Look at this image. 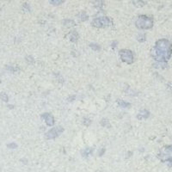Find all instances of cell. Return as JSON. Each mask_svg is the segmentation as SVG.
Here are the masks:
<instances>
[{
	"instance_id": "cell-1",
	"label": "cell",
	"mask_w": 172,
	"mask_h": 172,
	"mask_svg": "<svg viewBox=\"0 0 172 172\" xmlns=\"http://www.w3.org/2000/svg\"><path fill=\"white\" fill-rule=\"evenodd\" d=\"M153 58L160 62L168 60L171 54V44L165 39L157 41L154 48L151 51Z\"/></svg>"
},
{
	"instance_id": "cell-2",
	"label": "cell",
	"mask_w": 172,
	"mask_h": 172,
	"mask_svg": "<svg viewBox=\"0 0 172 172\" xmlns=\"http://www.w3.org/2000/svg\"><path fill=\"white\" fill-rule=\"evenodd\" d=\"M153 26V19L147 16H140L136 21V27L139 29H148Z\"/></svg>"
},
{
	"instance_id": "cell-3",
	"label": "cell",
	"mask_w": 172,
	"mask_h": 172,
	"mask_svg": "<svg viewBox=\"0 0 172 172\" xmlns=\"http://www.w3.org/2000/svg\"><path fill=\"white\" fill-rule=\"evenodd\" d=\"M120 57L121 59V60L124 61L127 64H133L134 60V57L133 54L130 50L127 49H122L120 51Z\"/></svg>"
},
{
	"instance_id": "cell-4",
	"label": "cell",
	"mask_w": 172,
	"mask_h": 172,
	"mask_svg": "<svg viewBox=\"0 0 172 172\" xmlns=\"http://www.w3.org/2000/svg\"><path fill=\"white\" fill-rule=\"evenodd\" d=\"M159 158L162 161H169L172 162V145L165 147L158 155Z\"/></svg>"
},
{
	"instance_id": "cell-5",
	"label": "cell",
	"mask_w": 172,
	"mask_h": 172,
	"mask_svg": "<svg viewBox=\"0 0 172 172\" xmlns=\"http://www.w3.org/2000/svg\"><path fill=\"white\" fill-rule=\"evenodd\" d=\"M111 24V21L109 17L103 16V17H98L94 19L92 22V25L96 28H103L106 26H109Z\"/></svg>"
},
{
	"instance_id": "cell-6",
	"label": "cell",
	"mask_w": 172,
	"mask_h": 172,
	"mask_svg": "<svg viewBox=\"0 0 172 172\" xmlns=\"http://www.w3.org/2000/svg\"><path fill=\"white\" fill-rule=\"evenodd\" d=\"M64 131V129L62 128L61 127H54L51 130H49L47 133L46 136L48 139H54L55 138H57L62 132Z\"/></svg>"
},
{
	"instance_id": "cell-7",
	"label": "cell",
	"mask_w": 172,
	"mask_h": 172,
	"mask_svg": "<svg viewBox=\"0 0 172 172\" xmlns=\"http://www.w3.org/2000/svg\"><path fill=\"white\" fill-rule=\"evenodd\" d=\"M41 118L45 120V122L47 123L48 126L52 127L54 124V118L52 115H50L49 113H46V114H42L41 115Z\"/></svg>"
},
{
	"instance_id": "cell-8",
	"label": "cell",
	"mask_w": 172,
	"mask_h": 172,
	"mask_svg": "<svg viewBox=\"0 0 172 172\" xmlns=\"http://www.w3.org/2000/svg\"><path fill=\"white\" fill-rule=\"evenodd\" d=\"M149 116V112L147 110H142L139 112V114L138 115V120H142V119H146L147 117Z\"/></svg>"
},
{
	"instance_id": "cell-9",
	"label": "cell",
	"mask_w": 172,
	"mask_h": 172,
	"mask_svg": "<svg viewBox=\"0 0 172 172\" xmlns=\"http://www.w3.org/2000/svg\"><path fill=\"white\" fill-rule=\"evenodd\" d=\"M117 103H118V104H119L121 107H122V108H128V107H130L131 106L130 103H127V102H125L123 100H118Z\"/></svg>"
},
{
	"instance_id": "cell-10",
	"label": "cell",
	"mask_w": 172,
	"mask_h": 172,
	"mask_svg": "<svg viewBox=\"0 0 172 172\" xmlns=\"http://www.w3.org/2000/svg\"><path fill=\"white\" fill-rule=\"evenodd\" d=\"M92 151H93L92 148H86V149H84L83 151H82L83 157H88L89 154L92 153Z\"/></svg>"
},
{
	"instance_id": "cell-11",
	"label": "cell",
	"mask_w": 172,
	"mask_h": 172,
	"mask_svg": "<svg viewBox=\"0 0 172 172\" xmlns=\"http://www.w3.org/2000/svg\"><path fill=\"white\" fill-rule=\"evenodd\" d=\"M77 39H78V34L76 31L72 32L71 34V41H72V42H76V41H77Z\"/></svg>"
},
{
	"instance_id": "cell-12",
	"label": "cell",
	"mask_w": 172,
	"mask_h": 172,
	"mask_svg": "<svg viewBox=\"0 0 172 172\" xmlns=\"http://www.w3.org/2000/svg\"><path fill=\"white\" fill-rule=\"evenodd\" d=\"M64 23H65L64 25L67 28L72 27V26H74V25H75V22L71 20H66L65 22H64Z\"/></svg>"
},
{
	"instance_id": "cell-13",
	"label": "cell",
	"mask_w": 172,
	"mask_h": 172,
	"mask_svg": "<svg viewBox=\"0 0 172 172\" xmlns=\"http://www.w3.org/2000/svg\"><path fill=\"white\" fill-rule=\"evenodd\" d=\"M77 16H78V19L80 21H82V22L86 21L88 19V16H87L85 13H80Z\"/></svg>"
},
{
	"instance_id": "cell-14",
	"label": "cell",
	"mask_w": 172,
	"mask_h": 172,
	"mask_svg": "<svg viewBox=\"0 0 172 172\" xmlns=\"http://www.w3.org/2000/svg\"><path fill=\"white\" fill-rule=\"evenodd\" d=\"M0 99H1V100H3V101H4L5 103H7V102H8V100H9L8 96H7L5 93H4V92L0 93Z\"/></svg>"
},
{
	"instance_id": "cell-15",
	"label": "cell",
	"mask_w": 172,
	"mask_h": 172,
	"mask_svg": "<svg viewBox=\"0 0 172 172\" xmlns=\"http://www.w3.org/2000/svg\"><path fill=\"white\" fill-rule=\"evenodd\" d=\"M101 125L103 126V127H110V124L109 122V121L108 120H106V119H103V121H101Z\"/></svg>"
},
{
	"instance_id": "cell-16",
	"label": "cell",
	"mask_w": 172,
	"mask_h": 172,
	"mask_svg": "<svg viewBox=\"0 0 172 172\" xmlns=\"http://www.w3.org/2000/svg\"><path fill=\"white\" fill-rule=\"evenodd\" d=\"M65 1L64 0H51L50 1V3L52 4H62V3H64Z\"/></svg>"
},
{
	"instance_id": "cell-17",
	"label": "cell",
	"mask_w": 172,
	"mask_h": 172,
	"mask_svg": "<svg viewBox=\"0 0 172 172\" xmlns=\"http://www.w3.org/2000/svg\"><path fill=\"white\" fill-rule=\"evenodd\" d=\"M90 48L95 51H99L100 50V46L98 44H90Z\"/></svg>"
},
{
	"instance_id": "cell-18",
	"label": "cell",
	"mask_w": 172,
	"mask_h": 172,
	"mask_svg": "<svg viewBox=\"0 0 172 172\" xmlns=\"http://www.w3.org/2000/svg\"><path fill=\"white\" fill-rule=\"evenodd\" d=\"M9 148H11V149H15V148H16L17 147V144H16V143H10V144H9L7 145Z\"/></svg>"
},
{
	"instance_id": "cell-19",
	"label": "cell",
	"mask_w": 172,
	"mask_h": 172,
	"mask_svg": "<svg viewBox=\"0 0 172 172\" xmlns=\"http://www.w3.org/2000/svg\"><path fill=\"white\" fill-rule=\"evenodd\" d=\"M83 123L84 125H86V126H89L90 123H91V121L89 120V119H84V121H83Z\"/></svg>"
},
{
	"instance_id": "cell-20",
	"label": "cell",
	"mask_w": 172,
	"mask_h": 172,
	"mask_svg": "<svg viewBox=\"0 0 172 172\" xmlns=\"http://www.w3.org/2000/svg\"><path fill=\"white\" fill-rule=\"evenodd\" d=\"M26 60H27V61L28 62V63H31V62H32V63H34V59H33L32 57H30V56H28Z\"/></svg>"
},
{
	"instance_id": "cell-21",
	"label": "cell",
	"mask_w": 172,
	"mask_h": 172,
	"mask_svg": "<svg viewBox=\"0 0 172 172\" xmlns=\"http://www.w3.org/2000/svg\"><path fill=\"white\" fill-rule=\"evenodd\" d=\"M104 151H105V149H104V148H103V149H102V151H99V156H102L103 153H104Z\"/></svg>"
},
{
	"instance_id": "cell-22",
	"label": "cell",
	"mask_w": 172,
	"mask_h": 172,
	"mask_svg": "<svg viewBox=\"0 0 172 172\" xmlns=\"http://www.w3.org/2000/svg\"><path fill=\"white\" fill-rule=\"evenodd\" d=\"M0 83H1V80H0Z\"/></svg>"
}]
</instances>
